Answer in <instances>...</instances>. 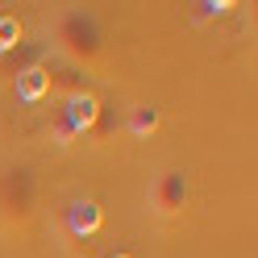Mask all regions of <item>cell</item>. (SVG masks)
<instances>
[{"mask_svg": "<svg viewBox=\"0 0 258 258\" xmlns=\"http://www.w3.org/2000/svg\"><path fill=\"white\" fill-rule=\"evenodd\" d=\"M50 46L58 50L62 62L88 71L104 58V29L88 9H58L50 21Z\"/></svg>", "mask_w": 258, "mask_h": 258, "instance_id": "obj_1", "label": "cell"}, {"mask_svg": "<svg viewBox=\"0 0 258 258\" xmlns=\"http://www.w3.org/2000/svg\"><path fill=\"white\" fill-rule=\"evenodd\" d=\"M38 213V179L29 167H5L0 171V225L25 229Z\"/></svg>", "mask_w": 258, "mask_h": 258, "instance_id": "obj_2", "label": "cell"}, {"mask_svg": "<svg viewBox=\"0 0 258 258\" xmlns=\"http://www.w3.org/2000/svg\"><path fill=\"white\" fill-rule=\"evenodd\" d=\"M187 204H191V179H187V171L167 167V171H158L154 179H150L146 208H150L158 221H179L187 213Z\"/></svg>", "mask_w": 258, "mask_h": 258, "instance_id": "obj_3", "label": "cell"}, {"mask_svg": "<svg viewBox=\"0 0 258 258\" xmlns=\"http://www.w3.org/2000/svg\"><path fill=\"white\" fill-rule=\"evenodd\" d=\"M38 75H42V84L50 88V92H62V96H71V100H79V96L88 92V71H79V67H71V62H42L38 67Z\"/></svg>", "mask_w": 258, "mask_h": 258, "instance_id": "obj_4", "label": "cell"}, {"mask_svg": "<svg viewBox=\"0 0 258 258\" xmlns=\"http://www.w3.org/2000/svg\"><path fill=\"white\" fill-rule=\"evenodd\" d=\"M158 129V108L154 104H138L134 112H129V134L134 138H146V134H154Z\"/></svg>", "mask_w": 258, "mask_h": 258, "instance_id": "obj_5", "label": "cell"}, {"mask_svg": "<svg viewBox=\"0 0 258 258\" xmlns=\"http://www.w3.org/2000/svg\"><path fill=\"white\" fill-rule=\"evenodd\" d=\"M0 58H5V46H0Z\"/></svg>", "mask_w": 258, "mask_h": 258, "instance_id": "obj_6", "label": "cell"}]
</instances>
